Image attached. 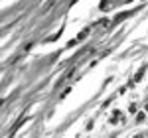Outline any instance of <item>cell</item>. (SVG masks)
Segmentation results:
<instances>
[{
	"instance_id": "cell-1",
	"label": "cell",
	"mask_w": 148,
	"mask_h": 138,
	"mask_svg": "<svg viewBox=\"0 0 148 138\" xmlns=\"http://www.w3.org/2000/svg\"><path fill=\"white\" fill-rule=\"evenodd\" d=\"M134 138H146V134H136Z\"/></svg>"
}]
</instances>
